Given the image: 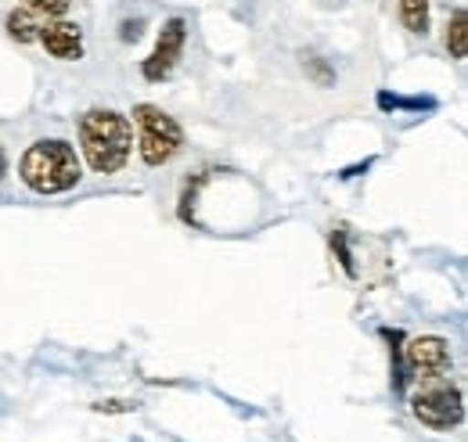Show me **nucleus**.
I'll use <instances>...</instances> for the list:
<instances>
[{
	"mask_svg": "<svg viewBox=\"0 0 468 442\" xmlns=\"http://www.w3.org/2000/svg\"><path fill=\"white\" fill-rule=\"evenodd\" d=\"M80 148L87 166L101 176H112L130 163L133 122L112 109H90L80 115Z\"/></svg>",
	"mask_w": 468,
	"mask_h": 442,
	"instance_id": "f257e3e1",
	"label": "nucleus"
},
{
	"mask_svg": "<svg viewBox=\"0 0 468 442\" xmlns=\"http://www.w3.org/2000/svg\"><path fill=\"white\" fill-rule=\"evenodd\" d=\"M18 176L33 195H65L80 184L83 166L69 141H33L18 163Z\"/></svg>",
	"mask_w": 468,
	"mask_h": 442,
	"instance_id": "f03ea898",
	"label": "nucleus"
},
{
	"mask_svg": "<svg viewBox=\"0 0 468 442\" xmlns=\"http://www.w3.org/2000/svg\"><path fill=\"white\" fill-rule=\"evenodd\" d=\"M133 115V126H137V152H141V163L148 169H159L166 163H174L184 148V130L174 115L159 109V105H137L130 111Z\"/></svg>",
	"mask_w": 468,
	"mask_h": 442,
	"instance_id": "7ed1b4c3",
	"label": "nucleus"
},
{
	"mask_svg": "<svg viewBox=\"0 0 468 442\" xmlns=\"http://www.w3.org/2000/svg\"><path fill=\"white\" fill-rule=\"evenodd\" d=\"M410 410H414V417H418L425 428H432V432H451V428H458V425L465 421V395H462V388L443 382V378L421 382V388H418L414 399H410Z\"/></svg>",
	"mask_w": 468,
	"mask_h": 442,
	"instance_id": "20e7f679",
	"label": "nucleus"
},
{
	"mask_svg": "<svg viewBox=\"0 0 468 442\" xmlns=\"http://www.w3.org/2000/svg\"><path fill=\"white\" fill-rule=\"evenodd\" d=\"M404 360H408V371L418 382L447 378L451 367H454V356H451L447 338H436V334H418V338H410Z\"/></svg>",
	"mask_w": 468,
	"mask_h": 442,
	"instance_id": "39448f33",
	"label": "nucleus"
},
{
	"mask_svg": "<svg viewBox=\"0 0 468 442\" xmlns=\"http://www.w3.org/2000/svg\"><path fill=\"white\" fill-rule=\"evenodd\" d=\"M184 44H187V22L176 15V18H170V22L159 29L155 51L144 58V65H141L144 79H148V83H163L176 68V61L184 55Z\"/></svg>",
	"mask_w": 468,
	"mask_h": 442,
	"instance_id": "423d86ee",
	"label": "nucleus"
},
{
	"mask_svg": "<svg viewBox=\"0 0 468 442\" xmlns=\"http://www.w3.org/2000/svg\"><path fill=\"white\" fill-rule=\"evenodd\" d=\"M48 55L58 58V61H80L83 58V29L69 18H51L40 26V37H37Z\"/></svg>",
	"mask_w": 468,
	"mask_h": 442,
	"instance_id": "0eeeda50",
	"label": "nucleus"
},
{
	"mask_svg": "<svg viewBox=\"0 0 468 442\" xmlns=\"http://www.w3.org/2000/svg\"><path fill=\"white\" fill-rule=\"evenodd\" d=\"M447 51L454 61H462L468 55V11L454 7V15L447 18Z\"/></svg>",
	"mask_w": 468,
	"mask_h": 442,
	"instance_id": "6e6552de",
	"label": "nucleus"
},
{
	"mask_svg": "<svg viewBox=\"0 0 468 442\" xmlns=\"http://www.w3.org/2000/svg\"><path fill=\"white\" fill-rule=\"evenodd\" d=\"M7 37L11 40H18V44H33L37 37H40V22L33 18V11L29 7H15L11 15H7Z\"/></svg>",
	"mask_w": 468,
	"mask_h": 442,
	"instance_id": "1a4fd4ad",
	"label": "nucleus"
},
{
	"mask_svg": "<svg viewBox=\"0 0 468 442\" xmlns=\"http://www.w3.org/2000/svg\"><path fill=\"white\" fill-rule=\"evenodd\" d=\"M400 22L414 37L429 33V0H400Z\"/></svg>",
	"mask_w": 468,
	"mask_h": 442,
	"instance_id": "9d476101",
	"label": "nucleus"
},
{
	"mask_svg": "<svg viewBox=\"0 0 468 442\" xmlns=\"http://www.w3.org/2000/svg\"><path fill=\"white\" fill-rule=\"evenodd\" d=\"M378 105H382V109H410V111L436 109L432 98H393V94H378Z\"/></svg>",
	"mask_w": 468,
	"mask_h": 442,
	"instance_id": "9b49d317",
	"label": "nucleus"
},
{
	"mask_svg": "<svg viewBox=\"0 0 468 442\" xmlns=\"http://www.w3.org/2000/svg\"><path fill=\"white\" fill-rule=\"evenodd\" d=\"M29 11H37V15H48V18H61L69 7H72V0H22Z\"/></svg>",
	"mask_w": 468,
	"mask_h": 442,
	"instance_id": "f8f14e48",
	"label": "nucleus"
},
{
	"mask_svg": "<svg viewBox=\"0 0 468 442\" xmlns=\"http://www.w3.org/2000/svg\"><path fill=\"white\" fill-rule=\"evenodd\" d=\"M332 248H335V256H339L343 270H346L350 277H356V267H353V256H350V245H346V234H343V230H335V234H332Z\"/></svg>",
	"mask_w": 468,
	"mask_h": 442,
	"instance_id": "ddd939ff",
	"label": "nucleus"
},
{
	"mask_svg": "<svg viewBox=\"0 0 468 442\" xmlns=\"http://www.w3.org/2000/svg\"><path fill=\"white\" fill-rule=\"evenodd\" d=\"M94 410L98 414H133L137 403H130V399H101V403H94Z\"/></svg>",
	"mask_w": 468,
	"mask_h": 442,
	"instance_id": "4468645a",
	"label": "nucleus"
},
{
	"mask_svg": "<svg viewBox=\"0 0 468 442\" xmlns=\"http://www.w3.org/2000/svg\"><path fill=\"white\" fill-rule=\"evenodd\" d=\"M119 37H122L126 44L137 40V37H141V22H122V33H119Z\"/></svg>",
	"mask_w": 468,
	"mask_h": 442,
	"instance_id": "2eb2a0df",
	"label": "nucleus"
},
{
	"mask_svg": "<svg viewBox=\"0 0 468 442\" xmlns=\"http://www.w3.org/2000/svg\"><path fill=\"white\" fill-rule=\"evenodd\" d=\"M4 173H7V159H4V148H0V180H4Z\"/></svg>",
	"mask_w": 468,
	"mask_h": 442,
	"instance_id": "dca6fc26",
	"label": "nucleus"
}]
</instances>
